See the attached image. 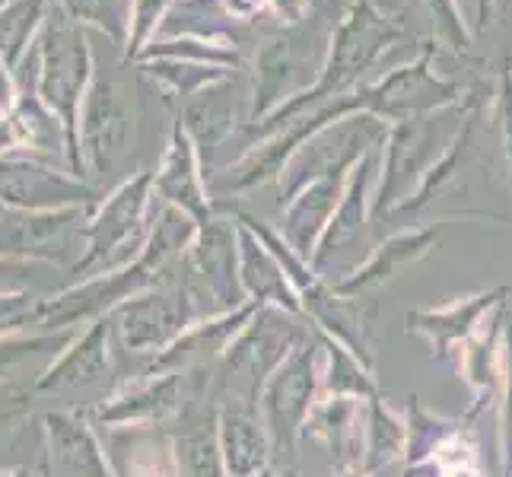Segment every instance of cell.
Segmentation results:
<instances>
[{
	"mask_svg": "<svg viewBox=\"0 0 512 477\" xmlns=\"http://www.w3.org/2000/svg\"><path fill=\"white\" fill-rule=\"evenodd\" d=\"M51 477H109L105 462L96 449L93 433L77 414L48 411L42 414Z\"/></svg>",
	"mask_w": 512,
	"mask_h": 477,
	"instance_id": "cell-1",
	"label": "cell"
},
{
	"mask_svg": "<svg viewBox=\"0 0 512 477\" xmlns=\"http://www.w3.org/2000/svg\"><path fill=\"white\" fill-rule=\"evenodd\" d=\"M61 217H32L20 223V233L4 236L0 233V258H32V261H61Z\"/></svg>",
	"mask_w": 512,
	"mask_h": 477,
	"instance_id": "cell-4",
	"label": "cell"
},
{
	"mask_svg": "<svg viewBox=\"0 0 512 477\" xmlns=\"http://www.w3.org/2000/svg\"><path fill=\"white\" fill-rule=\"evenodd\" d=\"M70 344V331H26L0 338V382H13L16 369L32 360H55L58 350Z\"/></svg>",
	"mask_w": 512,
	"mask_h": 477,
	"instance_id": "cell-3",
	"label": "cell"
},
{
	"mask_svg": "<svg viewBox=\"0 0 512 477\" xmlns=\"http://www.w3.org/2000/svg\"><path fill=\"white\" fill-rule=\"evenodd\" d=\"M42 303H45V299H35L26 290L0 293V338H10V334H26V331H39Z\"/></svg>",
	"mask_w": 512,
	"mask_h": 477,
	"instance_id": "cell-6",
	"label": "cell"
},
{
	"mask_svg": "<svg viewBox=\"0 0 512 477\" xmlns=\"http://www.w3.org/2000/svg\"><path fill=\"white\" fill-rule=\"evenodd\" d=\"M105 360V322H96L77 341H70L32 382L35 395H55L80 382H90Z\"/></svg>",
	"mask_w": 512,
	"mask_h": 477,
	"instance_id": "cell-2",
	"label": "cell"
},
{
	"mask_svg": "<svg viewBox=\"0 0 512 477\" xmlns=\"http://www.w3.org/2000/svg\"><path fill=\"white\" fill-rule=\"evenodd\" d=\"M26 271H29L26 264H16V261L0 258V293L23 290V274H26Z\"/></svg>",
	"mask_w": 512,
	"mask_h": 477,
	"instance_id": "cell-8",
	"label": "cell"
},
{
	"mask_svg": "<svg viewBox=\"0 0 512 477\" xmlns=\"http://www.w3.org/2000/svg\"><path fill=\"white\" fill-rule=\"evenodd\" d=\"M0 477H20V474H7V471H0Z\"/></svg>",
	"mask_w": 512,
	"mask_h": 477,
	"instance_id": "cell-10",
	"label": "cell"
},
{
	"mask_svg": "<svg viewBox=\"0 0 512 477\" xmlns=\"http://www.w3.org/2000/svg\"><path fill=\"white\" fill-rule=\"evenodd\" d=\"M487 10H490V0H481V20L487 23Z\"/></svg>",
	"mask_w": 512,
	"mask_h": 477,
	"instance_id": "cell-9",
	"label": "cell"
},
{
	"mask_svg": "<svg viewBox=\"0 0 512 477\" xmlns=\"http://www.w3.org/2000/svg\"><path fill=\"white\" fill-rule=\"evenodd\" d=\"M430 13L436 16V35L439 39H446L455 51L468 48V32H465V23H462V13H458L455 0H427Z\"/></svg>",
	"mask_w": 512,
	"mask_h": 477,
	"instance_id": "cell-7",
	"label": "cell"
},
{
	"mask_svg": "<svg viewBox=\"0 0 512 477\" xmlns=\"http://www.w3.org/2000/svg\"><path fill=\"white\" fill-rule=\"evenodd\" d=\"M74 188L58 182L55 175H42L35 169H0V198L13 204H51L58 198H70Z\"/></svg>",
	"mask_w": 512,
	"mask_h": 477,
	"instance_id": "cell-5",
	"label": "cell"
}]
</instances>
